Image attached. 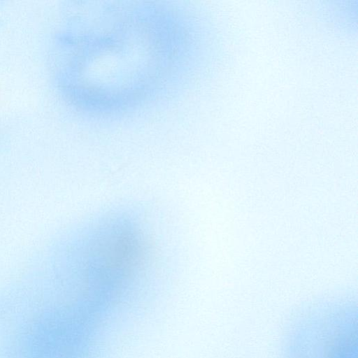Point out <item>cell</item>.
Returning <instances> with one entry per match:
<instances>
[{"label":"cell","mask_w":358,"mask_h":358,"mask_svg":"<svg viewBox=\"0 0 358 358\" xmlns=\"http://www.w3.org/2000/svg\"><path fill=\"white\" fill-rule=\"evenodd\" d=\"M148 247L143 236L127 228L106 234L92 248L87 277L111 288H118L136 277L147 260Z\"/></svg>","instance_id":"cell-2"},{"label":"cell","mask_w":358,"mask_h":358,"mask_svg":"<svg viewBox=\"0 0 358 358\" xmlns=\"http://www.w3.org/2000/svg\"><path fill=\"white\" fill-rule=\"evenodd\" d=\"M285 358H357L356 306L338 303L319 307L292 329Z\"/></svg>","instance_id":"cell-1"}]
</instances>
